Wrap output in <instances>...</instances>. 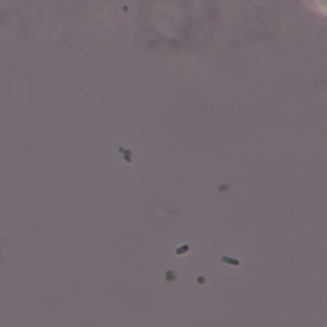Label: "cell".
<instances>
[]
</instances>
